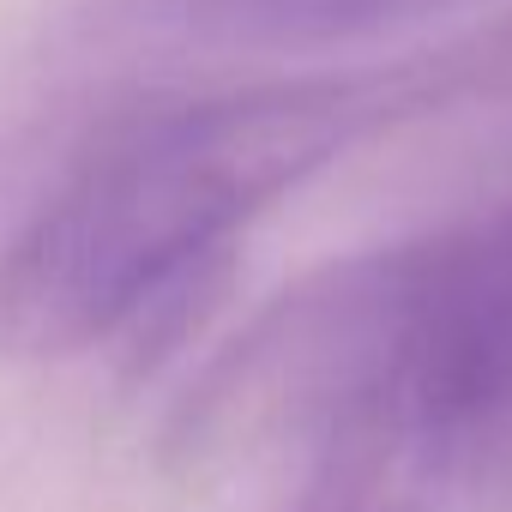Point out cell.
Wrapping results in <instances>:
<instances>
[{"instance_id": "6da1fadb", "label": "cell", "mask_w": 512, "mask_h": 512, "mask_svg": "<svg viewBox=\"0 0 512 512\" xmlns=\"http://www.w3.org/2000/svg\"><path fill=\"white\" fill-rule=\"evenodd\" d=\"M446 103V43H422L374 67L139 91L31 127L0 151V350H145L272 205Z\"/></svg>"}, {"instance_id": "7a4b0ae2", "label": "cell", "mask_w": 512, "mask_h": 512, "mask_svg": "<svg viewBox=\"0 0 512 512\" xmlns=\"http://www.w3.org/2000/svg\"><path fill=\"white\" fill-rule=\"evenodd\" d=\"M308 464V482L512 488V193L314 266L181 392V482Z\"/></svg>"}, {"instance_id": "3957f363", "label": "cell", "mask_w": 512, "mask_h": 512, "mask_svg": "<svg viewBox=\"0 0 512 512\" xmlns=\"http://www.w3.org/2000/svg\"><path fill=\"white\" fill-rule=\"evenodd\" d=\"M476 0H133V19L211 49H320L446 19Z\"/></svg>"}, {"instance_id": "277c9868", "label": "cell", "mask_w": 512, "mask_h": 512, "mask_svg": "<svg viewBox=\"0 0 512 512\" xmlns=\"http://www.w3.org/2000/svg\"><path fill=\"white\" fill-rule=\"evenodd\" d=\"M296 512H428V500L398 482H314Z\"/></svg>"}]
</instances>
